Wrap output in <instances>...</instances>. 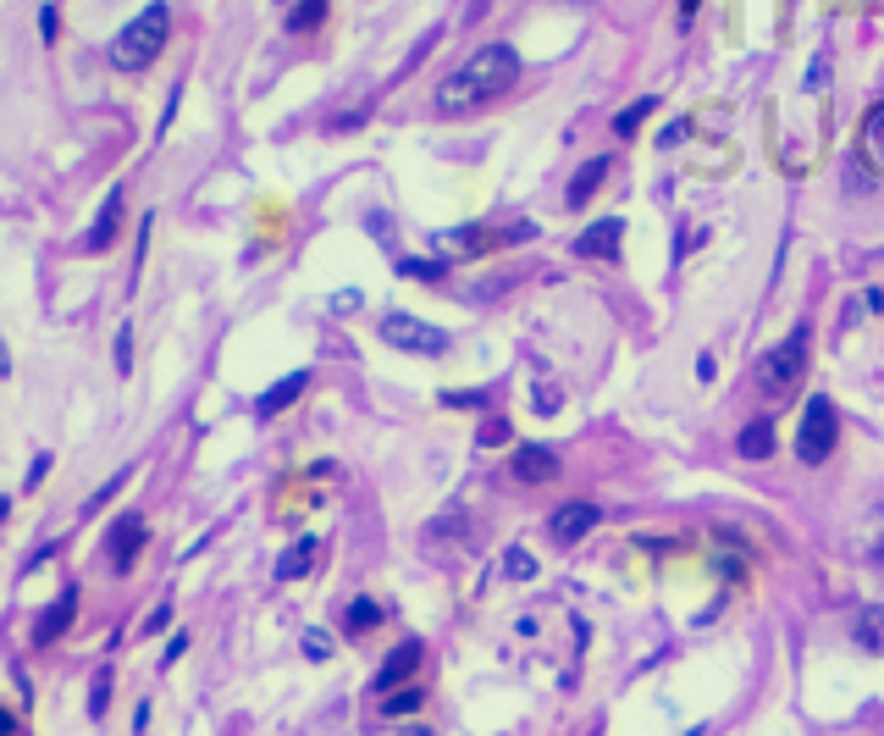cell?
Listing matches in <instances>:
<instances>
[{
  "label": "cell",
  "mask_w": 884,
  "mask_h": 736,
  "mask_svg": "<svg viewBox=\"0 0 884 736\" xmlns=\"http://www.w3.org/2000/svg\"><path fill=\"white\" fill-rule=\"evenodd\" d=\"M520 84V51L515 45H482L460 73L442 78L436 89V111H449V117H471L482 106H493L498 95H509Z\"/></svg>",
  "instance_id": "cell-1"
},
{
  "label": "cell",
  "mask_w": 884,
  "mask_h": 736,
  "mask_svg": "<svg viewBox=\"0 0 884 736\" xmlns=\"http://www.w3.org/2000/svg\"><path fill=\"white\" fill-rule=\"evenodd\" d=\"M166 40H172V7L166 0H150V7L111 40V67H122V73H144V67H155L161 62V51H166Z\"/></svg>",
  "instance_id": "cell-2"
},
{
  "label": "cell",
  "mask_w": 884,
  "mask_h": 736,
  "mask_svg": "<svg viewBox=\"0 0 884 736\" xmlns=\"http://www.w3.org/2000/svg\"><path fill=\"white\" fill-rule=\"evenodd\" d=\"M807 354H812V327L801 321V327H790V332L763 354V365H757V388H763L768 399H785V394L801 383V372H807Z\"/></svg>",
  "instance_id": "cell-3"
},
{
  "label": "cell",
  "mask_w": 884,
  "mask_h": 736,
  "mask_svg": "<svg viewBox=\"0 0 884 736\" xmlns=\"http://www.w3.org/2000/svg\"><path fill=\"white\" fill-rule=\"evenodd\" d=\"M834 444H840V416H834V405H829V399H807L801 427H796V455H801V466H823V460L834 455Z\"/></svg>",
  "instance_id": "cell-4"
},
{
  "label": "cell",
  "mask_w": 884,
  "mask_h": 736,
  "mask_svg": "<svg viewBox=\"0 0 884 736\" xmlns=\"http://www.w3.org/2000/svg\"><path fill=\"white\" fill-rule=\"evenodd\" d=\"M537 227L531 222H515V227H454V233H436V249L442 255H487L498 244H520L531 238Z\"/></svg>",
  "instance_id": "cell-5"
},
{
  "label": "cell",
  "mask_w": 884,
  "mask_h": 736,
  "mask_svg": "<svg viewBox=\"0 0 884 736\" xmlns=\"http://www.w3.org/2000/svg\"><path fill=\"white\" fill-rule=\"evenodd\" d=\"M381 338H387L392 349H403V354H442V349H449V332L431 327V321H420V316H403V310L381 316Z\"/></svg>",
  "instance_id": "cell-6"
},
{
  "label": "cell",
  "mask_w": 884,
  "mask_h": 736,
  "mask_svg": "<svg viewBox=\"0 0 884 736\" xmlns=\"http://www.w3.org/2000/svg\"><path fill=\"white\" fill-rule=\"evenodd\" d=\"M144 537H150V532H144V515H133V510H128V515H117V521H111V532H106V554H111V565H117V570H128V565L139 559Z\"/></svg>",
  "instance_id": "cell-7"
},
{
  "label": "cell",
  "mask_w": 884,
  "mask_h": 736,
  "mask_svg": "<svg viewBox=\"0 0 884 736\" xmlns=\"http://www.w3.org/2000/svg\"><path fill=\"white\" fill-rule=\"evenodd\" d=\"M597 521H603V510L586 504V499H575V504H559V510L548 515V532H553V543H581Z\"/></svg>",
  "instance_id": "cell-8"
},
{
  "label": "cell",
  "mask_w": 884,
  "mask_h": 736,
  "mask_svg": "<svg viewBox=\"0 0 884 736\" xmlns=\"http://www.w3.org/2000/svg\"><path fill=\"white\" fill-rule=\"evenodd\" d=\"M420 653H425V648H420V637H403V642H398V648H392V653L381 659V670H376V681H370V692H381V697H387L392 686H403V681L414 675V664H420Z\"/></svg>",
  "instance_id": "cell-9"
},
{
  "label": "cell",
  "mask_w": 884,
  "mask_h": 736,
  "mask_svg": "<svg viewBox=\"0 0 884 736\" xmlns=\"http://www.w3.org/2000/svg\"><path fill=\"white\" fill-rule=\"evenodd\" d=\"M619 238H625V222H619V216H603V222H592V227L575 238V255H581V260H619Z\"/></svg>",
  "instance_id": "cell-10"
},
{
  "label": "cell",
  "mask_w": 884,
  "mask_h": 736,
  "mask_svg": "<svg viewBox=\"0 0 884 736\" xmlns=\"http://www.w3.org/2000/svg\"><path fill=\"white\" fill-rule=\"evenodd\" d=\"M867 172H884V106H873V111H867L862 139H856V178H862V189L873 183Z\"/></svg>",
  "instance_id": "cell-11"
},
{
  "label": "cell",
  "mask_w": 884,
  "mask_h": 736,
  "mask_svg": "<svg viewBox=\"0 0 884 736\" xmlns=\"http://www.w3.org/2000/svg\"><path fill=\"white\" fill-rule=\"evenodd\" d=\"M553 477H559V455H553L548 444H520V449H515V482L542 488V482H553Z\"/></svg>",
  "instance_id": "cell-12"
},
{
  "label": "cell",
  "mask_w": 884,
  "mask_h": 736,
  "mask_svg": "<svg viewBox=\"0 0 884 736\" xmlns=\"http://www.w3.org/2000/svg\"><path fill=\"white\" fill-rule=\"evenodd\" d=\"M73 615H78V587L67 582V587L56 593V604L40 615V626H34V642H62V637H67V626H73Z\"/></svg>",
  "instance_id": "cell-13"
},
{
  "label": "cell",
  "mask_w": 884,
  "mask_h": 736,
  "mask_svg": "<svg viewBox=\"0 0 884 736\" xmlns=\"http://www.w3.org/2000/svg\"><path fill=\"white\" fill-rule=\"evenodd\" d=\"M122 200H128L122 189H111V194L100 200V216H95V227H89L84 249H95V255H100V249H111V244H117V233H122Z\"/></svg>",
  "instance_id": "cell-14"
},
{
  "label": "cell",
  "mask_w": 884,
  "mask_h": 736,
  "mask_svg": "<svg viewBox=\"0 0 884 736\" xmlns=\"http://www.w3.org/2000/svg\"><path fill=\"white\" fill-rule=\"evenodd\" d=\"M304 388H310V372H288L282 383H271V388H266V394L255 399V416H260V422L282 416V410H288V405H293V399H299Z\"/></svg>",
  "instance_id": "cell-15"
},
{
  "label": "cell",
  "mask_w": 884,
  "mask_h": 736,
  "mask_svg": "<svg viewBox=\"0 0 884 736\" xmlns=\"http://www.w3.org/2000/svg\"><path fill=\"white\" fill-rule=\"evenodd\" d=\"M851 642L862 653H884V604H862L851 615Z\"/></svg>",
  "instance_id": "cell-16"
},
{
  "label": "cell",
  "mask_w": 884,
  "mask_h": 736,
  "mask_svg": "<svg viewBox=\"0 0 884 736\" xmlns=\"http://www.w3.org/2000/svg\"><path fill=\"white\" fill-rule=\"evenodd\" d=\"M315 554H321V543L304 532V537H293L282 554H277V582H299L310 565H315Z\"/></svg>",
  "instance_id": "cell-17"
},
{
  "label": "cell",
  "mask_w": 884,
  "mask_h": 736,
  "mask_svg": "<svg viewBox=\"0 0 884 736\" xmlns=\"http://www.w3.org/2000/svg\"><path fill=\"white\" fill-rule=\"evenodd\" d=\"M608 172H614V161H608V156H592V161H586V167H581V172L570 178V194H564V200H570V205L581 211V205H586V200H592V194L603 189V178H608Z\"/></svg>",
  "instance_id": "cell-18"
},
{
  "label": "cell",
  "mask_w": 884,
  "mask_h": 736,
  "mask_svg": "<svg viewBox=\"0 0 884 736\" xmlns=\"http://www.w3.org/2000/svg\"><path fill=\"white\" fill-rule=\"evenodd\" d=\"M856 554H862L867 565H884V504H873V510L862 515V526H856Z\"/></svg>",
  "instance_id": "cell-19"
},
{
  "label": "cell",
  "mask_w": 884,
  "mask_h": 736,
  "mask_svg": "<svg viewBox=\"0 0 884 736\" xmlns=\"http://www.w3.org/2000/svg\"><path fill=\"white\" fill-rule=\"evenodd\" d=\"M321 23H326V0H293L288 18H282L288 34H310V29H321Z\"/></svg>",
  "instance_id": "cell-20"
},
{
  "label": "cell",
  "mask_w": 884,
  "mask_h": 736,
  "mask_svg": "<svg viewBox=\"0 0 884 736\" xmlns=\"http://www.w3.org/2000/svg\"><path fill=\"white\" fill-rule=\"evenodd\" d=\"M735 455H741V460H768V455H774V427H768V422H752V427L735 438Z\"/></svg>",
  "instance_id": "cell-21"
},
{
  "label": "cell",
  "mask_w": 884,
  "mask_h": 736,
  "mask_svg": "<svg viewBox=\"0 0 884 736\" xmlns=\"http://www.w3.org/2000/svg\"><path fill=\"white\" fill-rule=\"evenodd\" d=\"M381 626V604L376 598H354L348 609H343V631L348 637H365V631H376Z\"/></svg>",
  "instance_id": "cell-22"
},
{
  "label": "cell",
  "mask_w": 884,
  "mask_h": 736,
  "mask_svg": "<svg viewBox=\"0 0 884 736\" xmlns=\"http://www.w3.org/2000/svg\"><path fill=\"white\" fill-rule=\"evenodd\" d=\"M653 111H658V100H653V95H647V100H636V106H625V111L614 117V134H619V139H630V134H636V128H642Z\"/></svg>",
  "instance_id": "cell-23"
},
{
  "label": "cell",
  "mask_w": 884,
  "mask_h": 736,
  "mask_svg": "<svg viewBox=\"0 0 884 736\" xmlns=\"http://www.w3.org/2000/svg\"><path fill=\"white\" fill-rule=\"evenodd\" d=\"M392 271L398 277H420V282H442V260H420V255H403Z\"/></svg>",
  "instance_id": "cell-24"
},
{
  "label": "cell",
  "mask_w": 884,
  "mask_h": 736,
  "mask_svg": "<svg viewBox=\"0 0 884 736\" xmlns=\"http://www.w3.org/2000/svg\"><path fill=\"white\" fill-rule=\"evenodd\" d=\"M106 703H111V664H100V670H95V686H89V719H100V714H106Z\"/></svg>",
  "instance_id": "cell-25"
},
{
  "label": "cell",
  "mask_w": 884,
  "mask_h": 736,
  "mask_svg": "<svg viewBox=\"0 0 884 736\" xmlns=\"http://www.w3.org/2000/svg\"><path fill=\"white\" fill-rule=\"evenodd\" d=\"M128 372H133V321L117 327V377H128Z\"/></svg>",
  "instance_id": "cell-26"
},
{
  "label": "cell",
  "mask_w": 884,
  "mask_h": 736,
  "mask_svg": "<svg viewBox=\"0 0 884 736\" xmlns=\"http://www.w3.org/2000/svg\"><path fill=\"white\" fill-rule=\"evenodd\" d=\"M122 488H128V471H117V477H111V482H106V488H100V493H95L89 504H84V515H100V510H106V504H111V499H117Z\"/></svg>",
  "instance_id": "cell-27"
},
{
  "label": "cell",
  "mask_w": 884,
  "mask_h": 736,
  "mask_svg": "<svg viewBox=\"0 0 884 736\" xmlns=\"http://www.w3.org/2000/svg\"><path fill=\"white\" fill-rule=\"evenodd\" d=\"M414 708H420V692H414V686H409V692H387V703H381V714H387V719L414 714Z\"/></svg>",
  "instance_id": "cell-28"
},
{
  "label": "cell",
  "mask_w": 884,
  "mask_h": 736,
  "mask_svg": "<svg viewBox=\"0 0 884 736\" xmlns=\"http://www.w3.org/2000/svg\"><path fill=\"white\" fill-rule=\"evenodd\" d=\"M504 570H509L515 582H531V576H537V565H531L526 548H509V554H504Z\"/></svg>",
  "instance_id": "cell-29"
},
{
  "label": "cell",
  "mask_w": 884,
  "mask_h": 736,
  "mask_svg": "<svg viewBox=\"0 0 884 736\" xmlns=\"http://www.w3.org/2000/svg\"><path fill=\"white\" fill-rule=\"evenodd\" d=\"M304 653L310 659H332V637L326 631H304Z\"/></svg>",
  "instance_id": "cell-30"
},
{
  "label": "cell",
  "mask_w": 884,
  "mask_h": 736,
  "mask_svg": "<svg viewBox=\"0 0 884 736\" xmlns=\"http://www.w3.org/2000/svg\"><path fill=\"white\" fill-rule=\"evenodd\" d=\"M56 29H62V23H56V0H45V7H40V40L51 45V40H56Z\"/></svg>",
  "instance_id": "cell-31"
},
{
  "label": "cell",
  "mask_w": 884,
  "mask_h": 736,
  "mask_svg": "<svg viewBox=\"0 0 884 736\" xmlns=\"http://www.w3.org/2000/svg\"><path fill=\"white\" fill-rule=\"evenodd\" d=\"M482 444H487V449L509 444V422H504V416H498V422H487V427H482Z\"/></svg>",
  "instance_id": "cell-32"
},
{
  "label": "cell",
  "mask_w": 884,
  "mask_h": 736,
  "mask_svg": "<svg viewBox=\"0 0 884 736\" xmlns=\"http://www.w3.org/2000/svg\"><path fill=\"white\" fill-rule=\"evenodd\" d=\"M166 626H172V604H161V609H155V615L144 620V637H161Z\"/></svg>",
  "instance_id": "cell-33"
},
{
  "label": "cell",
  "mask_w": 884,
  "mask_h": 736,
  "mask_svg": "<svg viewBox=\"0 0 884 736\" xmlns=\"http://www.w3.org/2000/svg\"><path fill=\"white\" fill-rule=\"evenodd\" d=\"M332 310H337V316L359 310V288H343V294H332Z\"/></svg>",
  "instance_id": "cell-34"
},
{
  "label": "cell",
  "mask_w": 884,
  "mask_h": 736,
  "mask_svg": "<svg viewBox=\"0 0 884 736\" xmlns=\"http://www.w3.org/2000/svg\"><path fill=\"white\" fill-rule=\"evenodd\" d=\"M45 471H51V455H34V466H29L23 488H40V482H45Z\"/></svg>",
  "instance_id": "cell-35"
},
{
  "label": "cell",
  "mask_w": 884,
  "mask_h": 736,
  "mask_svg": "<svg viewBox=\"0 0 884 736\" xmlns=\"http://www.w3.org/2000/svg\"><path fill=\"white\" fill-rule=\"evenodd\" d=\"M183 648H188V637H183V631H177V637H172V642H166V664H177V653H183Z\"/></svg>",
  "instance_id": "cell-36"
},
{
  "label": "cell",
  "mask_w": 884,
  "mask_h": 736,
  "mask_svg": "<svg viewBox=\"0 0 884 736\" xmlns=\"http://www.w3.org/2000/svg\"><path fill=\"white\" fill-rule=\"evenodd\" d=\"M697 7H702V0H680V23H686V29L697 23Z\"/></svg>",
  "instance_id": "cell-37"
},
{
  "label": "cell",
  "mask_w": 884,
  "mask_h": 736,
  "mask_svg": "<svg viewBox=\"0 0 884 736\" xmlns=\"http://www.w3.org/2000/svg\"><path fill=\"white\" fill-rule=\"evenodd\" d=\"M12 730H18V719H12V708H7V703H0V736H12Z\"/></svg>",
  "instance_id": "cell-38"
},
{
  "label": "cell",
  "mask_w": 884,
  "mask_h": 736,
  "mask_svg": "<svg viewBox=\"0 0 884 736\" xmlns=\"http://www.w3.org/2000/svg\"><path fill=\"white\" fill-rule=\"evenodd\" d=\"M0 377H12V354H7V338H0Z\"/></svg>",
  "instance_id": "cell-39"
},
{
  "label": "cell",
  "mask_w": 884,
  "mask_h": 736,
  "mask_svg": "<svg viewBox=\"0 0 884 736\" xmlns=\"http://www.w3.org/2000/svg\"><path fill=\"white\" fill-rule=\"evenodd\" d=\"M7 510H12V504H7V499H0V526H7Z\"/></svg>",
  "instance_id": "cell-40"
},
{
  "label": "cell",
  "mask_w": 884,
  "mask_h": 736,
  "mask_svg": "<svg viewBox=\"0 0 884 736\" xmlns=\"http://www.w3.org/2000/svg\"><path fill=\"white\" fill-rule=\"evenodd\" d=\"M414 736H425V730H414Z\"/></svg>",
  "instance_id": "cell-41"
}]
</instances>
